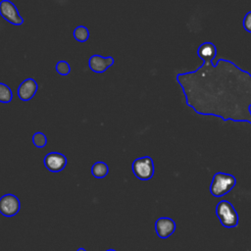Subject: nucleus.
<instances>
[{"label": "nucleus", "mask_w": 251, "mask_h": 251, "mask_svg": "<svg viewBox=\"0 0 251 251\" xmlns=\"http://www.w3.org/2000/svg\"><path fill=\"white\" fill-rule=\"evenodd\" d=\"M236 184V178L230 174L218 172L214 175L211 184L210 192L215 197H222L231 191Z\"/></svg>", "instance_id": "2"}, {"label": "nucleus", "mask_w": 251, "mask_h": 251, "mask_svg": "<svg viewBox=\"0 0 251 251\" xmlns=\"http://www.w3.org/2000/svg\"><path fill=\"white\" fill-rule=\"evenodd\" d=\"M21 209V203L14 194H5L0 198V213L5 217H13Z\"/></svg>", "instance_id": "6"}, {"label": "nucleus", "mask_w": 251, "mask_h": 251, "mask_svg": "<svg viewBox=\"0 0 251 251\" xmlns=\"http://www.w3.org/2000/svg\"><path fill=\"white\" fill-rule=\"evenodd\" d=\"M76 251H86L84 248H78Z\"/></svg>", "instance_id": "17"}, {"label": "nucleus", "mask_w": 251, "mask_h": 251, "mask_svg": "<svg viewBox=\"0 0 251 251\" xmlns=\"http://www.w3.org/2000/svg\"><path fill=\"white\" fill-rule=\"evenodd\" d=\"M109 173L108 165L104 162H96L91 168V174L96 178L105 177Z\"/></svg>", "instance_id": "11"}, {"label": "nucleus", "mask_w": 251, "mask_h": 251, "mask_svg": "<svg viewBox=\"0 0 251 251\" xmlns=\"http://www.w3.org/2000/svg\"><path fill=\"white\" fill-rule=\"evenodd\" d=\"M67 165V158L59 152H50L44 157V166L53 173L61 172Z\"/></svg>", "instance_id": "7"}, {"label": "nucleus", "mask_w": 251, "mask_h": 251, "mask_svg": "<svg viewBox=\"0 0 251 251\" xmlns=\"http://www.w3.org/2000/svg\"><path fill=\"white\" fill-rule=\"evenodd\" d=\"M176 223L168 217H161L155 223V230L160 238H168L176 230Z\"/></svg>", "instance_id": "10"}, {"label": "nucleus", "mask_w": 251, "mask_h": 251, "mask_svg": "<svg viewBox=\"0 0 251 251\" xmlns=\"http://www.w3.org/2000/svg\"><path fill=\"white\" fill-rule=\"evenodd\" d=\"M197 56L201 66L176 76L185 104L202 116L251 125V74L227 59L214 64L217 47L210 41L198 47Z\"/></svg>", "instance_id": "1"}, {"label": "nucleus", "mask_w": 251, "mask_h": 251, "mask_svg": "<svg viewBox=\"0 0 251 251\" xmlns=\"http://www.w3.org/2000/svg\"><path fill=\"white\" fill-rule=\"evenodd\" d=\"M106 251H116L115 249H108V250H106Z\"/></svg>", "instance_id": "18"}, {"label": "nucleus", "mask_w": 251, "mask_h": 251, "mask_svg": "<svg viewBox=\"0 0 251 251\" xmlns=\"http://www.w3.org/2000/svg\"><path fill=\"white\" fill-rule=\"evenodd\" d=\"M74 37L78 42H85L89 38V30L84 25H78L74 30Z\"/></svg>", "instance_id": "12"}, {"label": "nucleus", "mask_w": 251, "mask_h": 251, "mask_svg": "<svg viewBox=\"0 0 251 251\" xmlns=\"http://www.w3.org/2000/svg\"><path fill=\"white\" fill-rule=\"evenodd\" d=\"M0 15L14 25H21L24 23V18L20 15L18 8L10 0L0 1Z\"/></svg>", "instance_id": "5"}, {"label": "nucleus", "mask_w": 251, "mask_h": 251, "mask_svg": "<svg viewBox=\"0 0 251 251\" xmlns=\"http://www.w3.org/2000/svg\"><path fill=\"white\" fill-rule=\"evenodd\" d=\"M55 69H56V72L61 75H67L70 74L71 72V66L70 64L67 62V61H64V60H61L59 61L56 66H55Z\"/></svg>", "instance_id": "15"}, {"label": "nucleus", "mask_w": 251, "mask_h": 251, "mask_svg": "<svg viewBox=\"0 0 251 251\" xmlns=\"http://www.w3.org/2000/svg\"><path fill=\"white\" fill-rule=\"evenodd\" d=\"M134 176L141 180H148L154 175V163L151 157L144 156L133 161L131 166Z\"/></svg>", "instance_id": "4"}, {"label": "nucleus", "mask_w": 251, "mask_h": 251, "mask_svg": "<svg viewBox=\"0 0 251 251\" xmlns=\"http://www.w3.org/2000/svg\"><path fill=\"white\" fill-rule=\"evenodd\" d=\"M12 99H13V92L11 88L7 84L0 82V102L10 103Z\"/></svg>", "instance_id": "13"}, {"label": "nucleus", "mask_w": 251, "mask_h": 251, "mask_svg": "<svg viewBox=\"0 0 251 251\" xmlns=\"http://www.w3.org/2000/svg\"><path fill=\"white\" fill-rule=\"evenodd\" d=\"M242 25H243V27L244 29L251 33V11L247 12L243 18V21H242Z\"/></svg>", "instance_id": "16"}, {"label": "nucleus", "mask_w": 251, "mask_h": 251, "mask_svg": "<svg viewBox=\"0 0 251 251\" xmlns=\"http://www.w3.org/2000/svg\"><path fill=\"white\" fill-rule=\"evenodd\" d=\"M113 65H114V58L112 56L103 57L101 55L95 54V55H92L88 60L89 69L96 74L104 73L107 69H109Z\"/></svg>", "instance_id": "8"}, {"label": "nucleus", "mask_w": 251, "mask_h": 251, "mask_svg": "<svg viewBox=\"0 0 251 251\" xmlns=\"http://www.w3.org/2000/svg\"><path fill=\"white\" fill-rule=\"evenodd\" d=\"M32 143L37 148H43L47 144V137L43 132L37 131L32 135Z\"/></svg>", "instance_id": "14"}, {"label": "nucleus", "mask_w": 251, "mask_h": 251, "mask_svg": "<svg viewBox=\"0 0 251 251\" xmlns=\"http://www.w3.org/2000/svg\"><path fill=\"white\" fill-rule=\"evenodd\" d=\"M38 85L35 79L28 77L23 80L17 89V95L22 101H29L37 92Z\"/></svg>", "instance_id": "9"}, {"label": "nucleus", "mask_w": 251, "mask_h": 251, "mask_svg": "<svg viewBox=\"0 0 251 251\" xmlns=\"http://www.w3.org/2000/svg\"><path fill=\"white\" fill-rule=\"evenodd\" d=\"M216 215L223 226L231 228L238 226L239 218L232 204L227 200H222L217 204Z\"/></svg>", "instance_id": "3"}]
</instances>
